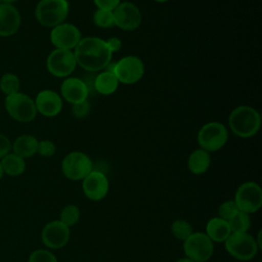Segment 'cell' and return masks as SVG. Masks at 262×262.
<instances>
[{
    "label": "cell",
    "mask_w": 262,
    "mask_h": 262,
    "mask_svg": "<svg viewBox=\"0 0 262 262\" xmlns=\"http://www.w3.org/2000/svg\"><path fill=\"white\" fill-rule=\"evenodd\" d=\"M212 242L223 243L232 233L228 222L220 217L211 218L206 225V232Z\"/></svg>",
    "instance_id": "cell-19"
},
{
    "label": "cell",
    "mask_w": 262,
    "mask_h": 262,
    "mask_svg": "<svg viewBox=\"0 0 262 262\" xmlns=\"http://www.w3.org/2000/svg\"><path fill=\"white\" fill-rule=\"evenodd\" d=\"M192 232L191 224L185 219H176L171 224V233L178 241L184 242Z\"/></svg>",
    "instance_id": "cell-26"
},
{
    "label": "cell",
    "mask_w": 262,
    "mask_h": 262,
    "mask_svg": "<svg viewBox=\"0 0 262 262\" xmlns=\"http://www.w3.org/2000/svg\"><path fill=\"white\" fill-rule=\"evenodd\" d=\"M105 43H106V46H107L108 50L112 53L119 51L122 48V45H123L122 40L118 37H111V38L105 40Z\"/></svg>",
    "instance_id": "cell-35"
},
{
    "label": "cell",
    "mask_w": 262,
    "mask_h": 262,
    "mask_svg": "<svg viewBox=\"0 0 262 262\" xmlns=\"http://www.w3.org/2000/svg\"><path fill=\"white\" fill-rule=\"evenodd\" d=\"M154 1L159 2V3H164V2H167V1H169V0H154Z\"/></svg>",
    "instance_id": "cell-39"
},
{
    "label": "cell",
    "mask_w": 262,
    "mask_h": 262,
    "mask_svg": "<svg viewBox=\"0 0 262 262\" xmlns=\"http://www.w3.org/2000/svg\"><path fill=\"white\" fill-rule=\"evenodd\" d=\"M20 81L15 74L5 73L0 78V89L7 96L19 92Z\"/></svg>",
    "instance_id": "cell-25"
},
{
    "label": "cell",
    "mask_w": 262,
    "mask_h": 262,
    "mask_svg": "<svg viewBox=\"0 0 262 262\" xmlns=\"http://www.w3.org/2000/svg\"><path fill=\"white\" fill-rule=\"evenodd\" d=\"M50 41L55 48L73 50L82 39L81 32L73 24L62 23L51 29Z\"/></svg>",
    "instance_id": "cell-13"
},
{
    "label": "cell",
    "mask_w": 262,
    "mask_h": 262,
    "mask_svg": "<svg viewBox=\"0 0 262 262\" xmlns=\"http://www.w3.org/2000/svg\"><path fill=\"white\" fill-rule=\"evenodd\" d=\"M29 262H58L56 257L48 250L39 249L31 253Z\"/></svg>",
    "instance_id": "cell-30"
},
{
    "label": "cell",
    "mask_w": 262,
    "mask_h": 262,
    "mask_svg": "<svg viewBox=\"0 0 262 262\" xmlns=\"http://www.w3.org/2000/svg\"><path fill=\"white\" fill-rule=\"evenodd\" d=\"M211 165L210 152L205 149H194L187 159V168L194 175H201L207 172Z\"/></svg>",
    "instance_id": "cell-22"
},
{
    "label": "cell",
    "mask_w": 262,
    "mask_h": 262,
    "mask_svg": "<svg viewBox=\"0 0 262 262\" xmlns=\"http://www.w3.org/2000/svg\"><path fill=\"white\" fill-rule=\"evenodd\" d=\"M93 23L96 27L102 29H111L115 27V19L113 11L104 9H96L92 16Z\"/></svg>",
    "instance_id": "cell-27"
},
{
    "label": "cell",
    "mask_w": 262,
    "mask_h": 262,
    "mask_svg": "<svg viewBox=\"0 0 262 262\" xmlns=\"http://www.w3.org/2000/svg\"><path fill=\"white\" fill-rule=\"evenodd\" d=\"M119 84L120 83L114 73L104 70L98 72V74L94 77L93 88L94 91L101 95H111L117 91Z\"/></svg>",
    "instance_id": "cell-20"
},
{
    "label": "cell",
    "mask_w": 262,
    "mask_h": 262,
    "mask_svg": "<svg viewBox=\"0 0 262 262\" xmlns=\"http://www.w3.org/2000/svg\"><path fill=\"white\" fill-rule=\"evenodd\" d=\"M76 67L77 61L73 50L55 48L46 59L47 71L57 78L70 77L76 70Z\"/></svg>",
    "instance_id": "cell-10"
},
{
    "label": "cell",
    "mask_w": 262,
    "mask_h": 262,
    "mask_svg": "<svg viewBox=\"0 0 262 262\" xmlns=\"http://www.w3.org/2000/svg\"><path fill=\"white\" fill-rule=\"evenodd\" d=\"M227 222L231 232H248L251 225L249 214L243 211H237Z\"/></svg>",
    "instance_id": "cell-24"
},
{
    "label": "cell",
    "mask_w": 262,
    "mask_h": 262,
    "mask_svg": "<svg viewBox=\"0 0 262 262\" xmlns=\"http://www.w3.org/2000/svg\"><path fill=\"white\" fill-rule=\"evenodd\" d=\"M186 258L193 262H207L214 253V244L205 232H192L183 242Z\"/></svg>",
    "instance_id": "cell-8"
},
{
    "label": "cell",
    "mask_w": 262,
    "mask_h": 262,
    "mask_svg": "<svg viewBox=\"0 0 262 262\" xmlns=\"http://www.w3.org/2000/svg\"><path fill=\"white\" fill-rule=\"evenodd\" d=\"M83 192L87 199L97 202L104 199L108 192V179L100 171L92 170L82 182Z\"/></svg>",
    "instance_id": "cell-15"
},
{
    "label": "cell",
    "mask_w": 262,
    "mask_h": 262,
    "mask_svg": "<svg viewBox=\"0 0 262 262\" xmlns=\"http://www.w3.org/2000/svg\"><path fill=\"white\" fill-rule=\"evenodd\" d=\"M115 26L123 31H134L141 25L142 15L139 8L132 2H121L114 10Z\"/></svg>",
    "instance_id": "cell-12"
},
{
    "label": "cell",
    "mask_w": 262,
    "mask_h": 262,
    "mask_svg": "<svg viewBox=\"0 0 262 262\" xmlns=\"http://www.w3.org/2000/svg\"><path fill=\"white\" fill-rule=\"evenodd\" d=\"M21 24L18 9L9 3L0 2V36L9 37L14 35Z\"/></svg>",
    "instance_id": "cell-18"
},
{
    "label": "cell",
    "mask_w": 262,
    "mask_h": 262,
    "mask_svg": "<svg viewBox=\"0 0 262 262\" xmlns=\"http://www.w3.org/2000/svg\"><path fill=\"white\" fill-rule=\"evenodd\" d=\"M234 202L239 211L251 214L257 212L262 206V189L254 181H247L238 186Z\"/></svg>",
    "instance_id": "cell-11"
},
{
    "label": "cell",
    "mask_w": 262,
    "mask_h": 262,
    "mask_svg": "<svg viewBox=\"0 0 262 262\" xmlns=\"http://www.w3.org/2000/svg\"><path fill=\"white\" fill-rule=\"evenodd\" d=\"M73 52L77 66L90 73L105 70L111 63L113 55L106 46L105 40L94 36L82 38Z\"/></svg>",
    "instance_id": "cell-1"
},
{
    "label": "cell",
    "mask_w": 262,
    "mask_h": 262,
    "mask_svg": "<svg viewBox=\"0 0 262 262\" xmlns=\"http://www.w3.org/2000/svg\"><path fill=\"white\" fill-rule=\"evenodd\" d=\"M3 174H4V171H3V168H2V165H1V162H0V179L2 178Z\"/></svg>",
    "instance_id": "cell-38"
},
{
    "label": "cell",
    "mask_w": 262,
    "mask_h": 262,
    "mask_svg": "<svg viewBox=\"0 0 262 262\" xmlns=\"http://www.w3.org/2000/svg\"><path fill=\"white\" fill-rule=\"evenodd\" d=\"M11 149H12V143L9 140V138L6 135L0 133V160L4 156L9 154Z\"/></svg>",
    "instance_id": "cell-34"
},
{
    "label": "cell",
    "mask_w": 262,
    "mask_h": 262,
    "mask_svg": "<svg viewBox=\"0 0 262 262\" xmlns=\"http://www.w3.org/2000/svg\"><path fill=\"white\" fill-rule=\"evenodd\" d=\"M224 243L227 253L239 261L253 259L259 249L255 237L248 232H232Z\"/></svg>",
    "instance_id": "cell-7"
},
{
    "label": "cell",
    "mask_w": 262,
    "mask_h": 262,
    "mask_svg": "<svg viewBox=\"0 0 262 262\" xmlns=\"http://www.w3.org/2000/svg\"><path fill=\"white\" fill-rule=\"evenodd\" d=\"M70 10L68 0H40L35 8L37 21L47 28L64 23Z\"/></svg>",
    "instance_id": "cell-3"
},
{
    "label": "cell",
    "mask_w": 262,
    "mask_h": 262,
    "mask_svg": "<svg viewBox=\"0 0 262 262\" xmlns=\"http://www.w3.org/2000/svg\"><path fill=\"white\" fill-rule=\"evenodd\" d=\"M89 90L83 79L68 77L60 85V96L71 104L87 100Z\"/></svg>",
    "instance_id": "cell-17"
},
{
    "label": "cell",
    "mask_w": 262,
    "mask_h": 262,
    "mask_svg": "<svg viewBox=\"0 0 262 262\" xmlns=\"http://www.w3.org/2000/svg\"><path fill=\"white\" fill-rule=\"evenodd\" d=\"M198 143L200 148L208 152L221 149L228 140V130L220 122H209L199 130Z\"/></svg>",
    "instance_id": "cell-6"
},
{
    "label": "cell",
    "mask_w": 262,
    "mask_h": 262,
    "mask_svg": "<svg viewBox=\"0 0 262 262\" xmlns=\"http://www.w3.org/2000/svg\"><path fill=\"white\" fill-rule=\"evenodd\" d=\"M4 105L8 115L20 123H30L37 116L34 99L23 92L7 95Z\"/></svg>",
    "instance_id": "cell-5"
},
{
    "label": "cell",
    "mask_w": 262,
    "mask_h": 262,
    "mask_svg": "<svg viewBox=\"0 0 262 262\" xmlns=\"http://www.w3.org/2000/svg\"><path fill=\"white\" fill-rule=\"evenodd\" d=\"M90 108H91V105L87 99V100L72 104V114L74 117L78 119H83L89 114Z\"/></svg>",
    "instance_id": "cell-31"
},
{
    "label": "cell",
    "mask_w": 262,
    "mask_h": 262,
    "mask_svg": "<svg viewBox=\"0 0 262 262\" xmlns=\"http://www.w3.org/2000/svg\"><path fill=\"white\" fill-rule=\"evenodd\" d=\"M92 170L91 159L82 151H71L61 162L62 174L73 181L83 180Z\"/></svg>",
    "instance_id": "cell-9"
},
{
    "label": "cell",
    "mask_w": 262,
    "mask_h": 262,
    "mask_svg": "<svg viewBox=\"0 0 262 262\" xmlns=\"http://www.w3.org/2000/svg\"><path fill=\"white\" fill-rule=\"evenodd\" d=\"M238 210L234 200L223 202L218 208V217L228 221Z\"/></svg>",
    "instance_id": "cell-29"
},
{
    "label": "cell",
    "mask_w": 262,
    "mask_h": 262,
    "mask_svg": "<svg viewBox=\"0 0 262 262\" xmlns=\"http://www.w3.org/2000/svg\"><path fill=\"white\" fill-rule=\"evenodd\" d=\"M70 227L59 220L48 222L42 229L41 239L49 249H60L70 239Z\"/></svg>",
    "instance_id": "cell-14"
},
{
    "label": "cell",
    "mask_w": 262,
    "mask_h": 262,
    "mask_svg": "<svg viewBox=\"0 0 262 262\" xmlns=\"http://www.w3.org/2000/svg\"><path fill=\"white\" fill-rule=\"evenodd\" d=\"M175 262H193V261L185 257V258H181V259H178V260H177V261H175Z\"/></svg>",
    "instance_id": "cell-36"
},
{
    "label": "cell",
    "mask_w": 262,
    "mask_h": 262,
    "mask_svg": "<svg viewBox=\"0 0 262 262\" xmlns=\"http://www.w3.org/2000/svg\"><path fill=\"white\" fill-rule=\"evenodd\" d=\"M35 105L37 113L44 117H55L62 110V98L61 96L50 89L41 90L36 98Z\"/></svg>",
    "instance_id": "cell-16"
},
{
    "label": "cell",
    "mask_w": 262,
    "mask_h": 262,
    "mask_svg": "<svg viewBox=\"0 0 262 262\" xmlns=\"http://www.w3.org/2000/svg\"><path fill=\"white\" fill-rule=\"evenodd\" d=\"M15 1H17V0H0L1 3H9V4H12Z\"/></svg>",
    "instance_id": "cell-37"
},
{
    "label": "cell",
    "mask_w": 262,
    "mask_h": 262,
    "mask_svg": "<svg viewBox=\"0 0 262 262\" xmlns=\"http://www.w3.org/2000/svg\"><path fill=\"white\" fill-rule=\"evenodd\" d=\"M106 70L114 73L119 83L131 85L141 80L145 72V67L138 56L127 55L115 63H110Z\"/></svg>",
    "instance_id": "cell-4"
},
{
    "label": "cell",
    "mask_w": 262,
    "mask_h": 262,
    "mask_svg": "<svg viewBox=\"0 0 262 262\" xmlns=\"http://www.w3.org/2000/svg\"><path fill=\"white\" fill-rule=\"evenodd\" d=\"M93 2L98 9L113 11L121 3V0H93Z\"/></svg>",
    "instance_id": "cell-33"
},
{
    "label": "cell",
    "mask_w": 262,
    "mask_h": 262,
    "mask_svg": "<svg viewBox=\"0 0 262 262\" xmlns=\"http://www.w3.org/2000/svg\"><path fill=\"white\" fill-rule=\"evenodd\" d=\"M0 162L4 173L9 176H18L25 172V159L15 155L14 152L7 154L0 160Z\"/></svg>",
    "instance_id": "cell-23"
},
{
    "label": "cell",
    "mask_w": 262,
    "mask_h": 262,
    "mask_svg": "<svg viewBox=\"0 0 262 262\" xmlns=\"http://www.w3.org/2000/svg\"><path fill=\"white\" fill-rule=\"evenodd\" d=\"M228 125L233 134L241 138H250L257 134L261 126V116L249 105H239L231 111Z\"/></svg>",
    "instance_id": "cell-2"
},
{
    "label": "cell",
    "mask_w": 262,
    "mask_h": 262,
    "mask_svg": "<svg viewBox=\"0 0 262 262\" xmlns=\"http://www.w3.org/2000/svg\"><path fill=\"white\" fill-rule=\"evenodd\" d=\"M39 140L30 134H23L18 136L12 143V150L15 155L21 157L23 159L31 158L38 150Z\"/></svg>",
    "instance_id": "cell-21"
},
{
    "label": "cell",
    "mask_w": 262,
    "mask_h": 262,
    "mask_svg": "<svg viewBox=\"0 0 262 262\" xmlns=\"http://www.w3.org/2000/svg\"><path fill=\"white\" fill-rule=\"evenodd\" d=\"M80 219V209L73 204L66 206L60 212L59 221H61L67 226L71 227L75 225Z\"/></svg>",
    "instance_id": "cell-28"
},
{
    "label": "cell",
    "mask_w": 262,
    "mask_h": 262,
    "mask_svg": "<svg viewBox=\"0 0 262 262\" xmlns=\"http://www.w3.org/2000/svg\"><path fill=\"white\" fill-rule=\"evenodd\" d=\"M56 146L53 141L44 139L38 142V150L37 152L42 157H51L55 154Z\"/></svg>",
    "instance_id": "cell-32"
}]
</instances>
